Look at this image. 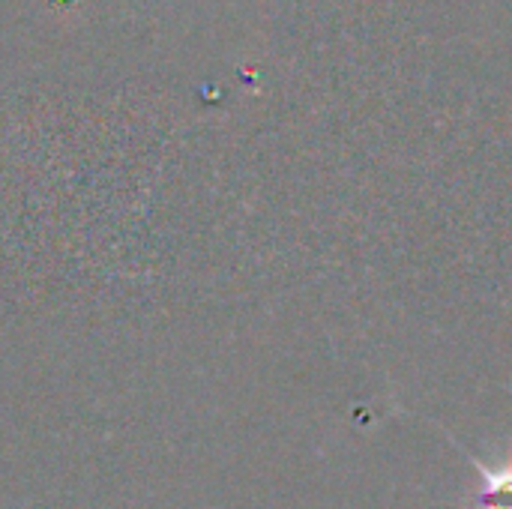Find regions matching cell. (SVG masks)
I'll list each match as a JSON object with an SVG mask.
<instances>
[{"label": "cell", "mask_w": 512, "mask_h": 509, "mask_svg": "<svg viewBox=\"0 0 512 509\" xmlns=\"http://www.w3.org/2000/svg\"><path fill=\"white\" fill-rule=\"evenodd\" d=\"M480 471V492L474 495V509H512V462L501 468H489L477 462Z\"/></svg>", "instance_id": "cell-1"}]
</instances>
